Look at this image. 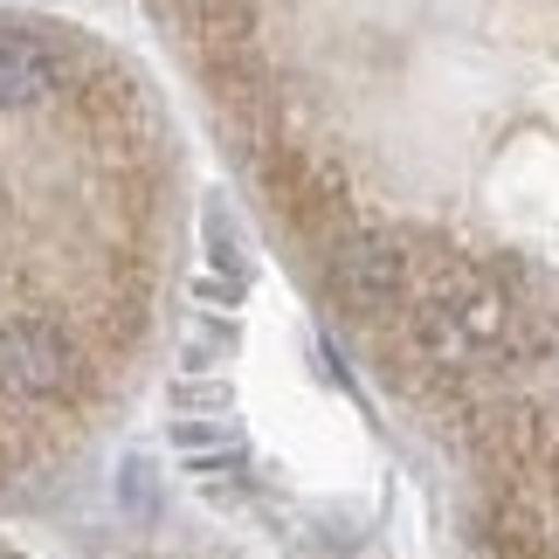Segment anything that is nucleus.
Segmentation results:
<instances>
[{"instance_id":"obj_7","label":"nucleus","mask_w":559,"mask_h":559,"mask_svg":"<svg viewBox=\"0 0 559 559\" xmlns=\"http://www.w3.org/2000/svg\"><path fill=\"white\" fill-rule=\"evenodd\" d=\"M222 401H228L222 386H187V380L174 386V407H222Z\"/></svg>"},{"instance_id":"obj_5","label":"nucleus","mask_w":559,"mask_h":559,"mask_svg":"<svg viewBox=\"0 0 559 559\" xmlns=\"http://www.w3.org/2000/svg\"><path fill=\"white\" fill-rule=\"evenodd\" d=\"M207 249H214V263H222V270H242V255H235V235H228V214H222V207L207 214Z\"/></svg>"},{"instance_id":"obj_1","label":"nucleus","mask_w":559,"mask_h":559,"mask_svg":"<svg viewBox=\"0 0 559 559\" xmlns=\"http://www.w3.org/2000/svg\"><path fill=\"white\" fill-rule=\"evenodd\" d=\"M76 373V346L62 338V325L49 318H8L0 325V380L21 394H56Z\"/></svg>"},{"instance_id":"obj_4","label":"nucleus","mask_w":559,"mask_h":559,"mask_svg":"<svg viewBox=\"0 0 559 559\" xmlns=\"http://www.w3.org/2000/svg\"><path fill=\"white\" fill-rule=\"evenodd\" d=\"M118 498H124V504H139V519L153 511V463H145V456H132V463H124V484H118Z\"/></svg>"},{"instance_id":"obj_3","label":"nucleus","mask_w":559,"mask_h":559,"mask_svg":"<svg viewBox=\"0 0 559 559\" xmlns=\"http://www.w3.org/2000/svg\"><path fill=\"white\" fill-rule=\"evenodd\" d=\"M332 284L338 297H353V305H367V311H386L401 297V255L373 242V235H359V242H338L332 255Z\"/></svg>"},{"instance_id":"obj_6","label":"nucleus","mask_w":559,"mask_h":559,"mask_svg":"<svg viewBox=\"0 0 559 559\" xmlns=\"http://www.w3.org/2000/svg\"><path fill=\"white\" fill-rule=\"evenodd\" d=\"M174 442L180 449H207V442H228L222 421H174Z\"/></svg>"},{"instance_id":"obj_2","label":"nucleus","mask_w":559,"mask_h":559,"mask_svg":"<svg viewBox=\"0 0 559 559\" xmlns=\"http://www.w3.org/2000/svg\"><path fill=\"white\" fill-rule=\"evenodd\" d=\"M62 83V62L41 35L28 28H0V111H28Z\"/></svg>"}]
</instances>
